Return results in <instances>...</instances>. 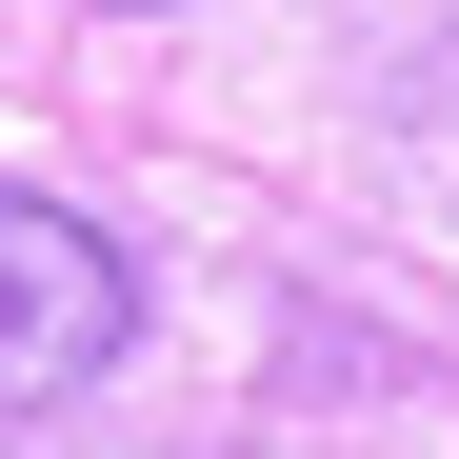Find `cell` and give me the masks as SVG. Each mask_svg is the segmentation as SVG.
I'll list each match as a JSON object with an SVG mask.
<instances>
[{"mask_svg": "<svg viewBox=\"0 0 459 459\" xmlns=\"http://www.w3.org/2000/svg\"><path fill=\"white\" fill-rule=\"evenodd\" d=\"M140 359V260L81 200H0V400H100Z\"/></svg>", "mask_w": 459, "mask_h": 459, "instance_id": "cell-1", "label": "cell"}, {"mask_svg": "<svg viewBox=\"0 0 459 459\" xmlns=\"http://www.w3.org/2000/svg\"><path fill=\"white\" fill-rule=\"evenodd\" d=\"M60 420L81 400H0V459H60ZM160 459H220V439H160Z\"/></svg>", "mask_w": 459, "mask_h": 459, "instance_id": "cell-2", "label": "cell"}]
</instances>
